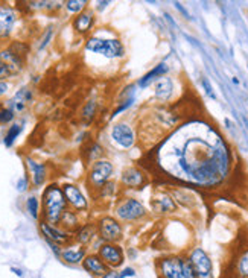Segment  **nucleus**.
<instances>
[{
	"instance_id": "27",
	"label": "nucleus",
	"mask_w": 248,
	"mask_h": 278,
	"mask_svg": "<svg viewBox=\"0 0 248 278\" xmlns=\"http://www.w3.org/2000/svg\"><path fill=\"white\" fill-rule=\"evenodd\" d=\"M26 206H28V211L31 213V216L34 219H37L38 217V199L34 198V196H31L28 199V202H26Z\"/></svg>"
},
{
	"instance_id": "19",
	"label": "nucleus",
	"mask_w": 248,
	"mask_h": 278,
	"mask_svg": "<svg viewBox=\"0 0 248 278\" xmlns=\"http://www.w3.org/2000/svg\"><path fill=\"white\" fill-rule=\"evenodd\" d=\"M172 90H174L172 81H170L169 78H163V79H160V81L156 82V85H154V95L159 99H169V96L172 95Z\"/></svg>"
},
{
	"instance_id": "23",
	"label": "nucleus",
	"mask_w": 248,
	"mask_h": 278,
	"mask_svg": "<svg viewBox=\"0 0 248 278\" xmlns=\"http://www.w3.org/2000/svg\"><path fill=\"white\" fill-rule=\"evenodd\" d=\"M20 133H22V125H18V123H15V125H12L9 129H8V133H6V136H5V146H12V143L15 141V139L20 136Z\"/></svg>"
},
{
	"instance_id": "6",
	"label": "nucleus",
	"mask_w": 248,
	"mask_h": 278,
	"mask_svg": "<svg viewBox=\"0 0 248 278\" xmlns=\"http://www.w3.org/2000/svg\"><path fill=\"white\" fill-rule=\"evenodd\" d=\"M113 174V164L110 161H96L90 169V182L94 187H102Z\"/></svg>"
},
{
	"instance_id": "28",
	"label": "nucleus",
	"mask_w": 248,
	"mask_h": 278,
	"mask_svg": "<svg viewBox=\"0 0 248 278\" xmlns=\"http://www.w3.org/2000/svg\"><path fill=\"white\" fill-rule=\"evenodd\" d=\"M12 69L5 63V61H2L0 60V79H5V78H8V76H11L12 75Z\"/></svg>"
},
{
	"instance_id": "3",
	"label": "nucleus",
	"mask_w": 248,
	"mask_h": 278,
	"mask_svg": "<svg viewBox=\"0 0 248 278\" xmlns=\"http://www.w3.org/2000/svg\"><path fill=\"white\" fill-rule=\"evenodd\" d=\"M87 50L101 53L105 58H118L124 55V46L119 40H104L98 36H91L87 41Z\"/></svg>"
},
{
	"instance_id": "21",
	"label": "nucleus",
	"mask_w": 248,
	"mask_h": 278,
	"mask_svg": "<svg viewBox=\"0 0 248 278\" xmlns=\"http://www.w3.org/2000/svg\"><path fill=\"white\" fill-rule=\"evenodd\" d=\"M152 207H154L157 211L160 213H165V211H174L175 210V206L174 202L170 201V198L165 196L162 199H157V201H152Z\"/></svg>"
},
{
	"instance_id": "2",
	"label": "nucleus",
	"mask_w": 248,
	"mask_h": 278,
	"mask_svg": "<svg viewBox=\"0 0 248 278\" xmlns=\"http://www.w3.org/2000/svg\"><path fill=\"white\" fill-rule=\"evenodd\" d=\"M66 196L64 192L58 187V185H49L43 193V204L46 208V217L49 224H58L64 214L66 208Z\"/></svg>"
},
{
	"instance_id": "14",
	"label": "nucleus",
	"mask_w": 248,
	"mask_h": 278,
	"mask_svg": "<svg viewBox=\"0 0 248 278\" xmlns=\"http://www.w3.org/2000/svg\"><path fill=\"white\" fill-rule=\"evenodd\" d=\"M15 23V12L11 8L0 9V36H8Z\"/></svg>"
},
{
	"instance_id": "34",
	"label": "nucleus",
	"mask_w": 248,
	"mask_h": 278,
	"mask_svg": "<svg viewBox=\"0 0 248 278\" xmlns=\"http://www.w3.org/2000/svg\"><path fill=\"white\" fill-rule=\"evenodd\" d=\"M8 88H9V85L6 82H0V96H3L5 93L8 91Z\"/></svg>"
},
{
	"instance_id": "33",
	"label": "nucleus",
	"mask_w": 248,
	"mask_h": 278,
	"mask_svg": "<svg viewBox=\"0 0 248 278\" xmlns=\"http://www.w3.org/2000/svg\"><path fill=\"white\" fill-rule=\"evenodd\" d=\"M101 278H119V271L116 269H110L105 275H102Z\"/></svg>"
},
{
	"instance_id": "25",
	"label": "nucleus",
	"mask_w": 248,
	"mask_h": 278,
	"mask_svg": "<svg viewBox=\"0 0 248 278\" xmlns=\"http://www.w3.org/2000/svg\"><path fill=\"white\" fill-rule=\"evenodd\" d=\"M12 119H14V111L8 105H2V104H0V125L8 123Z\"/></svg>"
},
{
	"instance_id": "26",
	"label": "nucleus",
	"mask_w": 248,
	"mask_h": 278,
	"mask_svg": "<svg viewBox=\"0 0 248 278\" xmlns=\"http://www.w3.org/2000/svg\"><path fill=\"white\" fill-rule=\"evenodd\" d=\"M87 5L85 0H69V2H66V8L72 12H78L81 11L84 6Z\"/></svg>"
},
{
	"instance_id": "12",
	"label": "nucleus",
	"mask_w": 248,
	"mask_h": 278,
	"mask_svg": "<svg viewBox=\"0 0 248 278\" xmlns=\"http://www.w3.org/2000/svg\"><path fill=\"white\" fill-rule=\"evenodd\" d=\"M40 228H41L44 237L49 240V242H52L55 245H64V243H67L69 236L66 233H63V231H60V230H56L53 225H49V224H44V222H43V224L40 225Z\"/></svg>"
},
{
	"instance_id": "32",
	"label": "nucleus",
	"mask_w": 248,
	"mask_h": 278,
	"mask_svg": "<svg viewBox=\"0 0 248 278\" xmlns=\"http://www.w3.org/2000/svg\"><path fill=\"white\" fill-rule=\"evenodd\" d=\"M52 38V28H49V31L46 32V36H44V38H43V43L40 44V50L41 49H44L47 44H49V40Z\"/></svg>"
},
{
	"instance_id": "9",
	"label": "nucleus",
	"mask_w": 248,
	"mask_h": 278,
	"mask_svg": "<svg viewBox=\"0 0 248 278\" xmlns=\"http://www.w3.org/2000/svg\"><path fill=\"white\" fill-rule=\"evenodd\" d=\"M111 139L122 147H131L134 144V133H132V129L128 125H124V123L113 126Z\"/></svg>"
},
{
	"instance_id": "31",
	"label": "nucleus",
	"mask_w": 248,
	"mask_h": 278,
	"mask_svg": "<svg viewBox=\"0 0 248 278\" xmlns=\"http://www.w3.org/2000/svg\"><path fill=\"white\" fill-rule=\"evenodd\" d=\"M203 87H204V90H206V93L208 96H210L212 99H216V95L213 93V90H212V85H210V82H208L207 79H203Z\"/></svg>"
},
{
	"instance_id": "16",
	"label": "nucleus",
	"mask_w": 248,
	"mask_h": 278,
	"mask_svg": "<svg viewBox=\"0 0 248 278\" xmlns=\"http://www.w3.org/2000/svg\"><path fill=\"white\" fill-rule=\"evenodd\" d=\"M122 181L128 187H140L145 182V175L139 169H126L122 176Z\"/></svg>"
},
{
	"instance_id": "30",
	"label": "nucleus",
	"mask_w": 248,
	"mask_h": 278,
	"mask_svg": "<svg viewBox=\"0 0 248 278\" xmlns=\"http://www.w3.org/2000/svg\"><path fill=\"white\" fill-rule=\"evenodd\" d=\"M136 275V269L134 268H125L122 271H119V278H128V277H134Z\"/></svg>"
},
{
	"instance_id": "24",
	"label": "nucleus",
	"mask_w": 248,
	"mask_h": 278,
	"mask_svg": "<svg viewBox=\"0 0 248 278\" xmlns=\"http://www.w3.org/2000/svg\"><path fill=\"white\" fill-rule=\"evenodd\" d=\"M93 234H94V228H91V227H84V228H81V231L78 233V237H76V239H78L80 243L85 245V243H88L90 240H91Z\"/></svg>"
},
{
	"instance_id": "29",
	"label": "nucleus",
	"mask_w": 248,
	"mask_h": 278,
	"mask_svg": "<svg viewBox=\"0 0 248 278\" xmlns=\"http://www.w3.org/2000/svg\"><path fill=\"white\" fill-rule=\"evenodd\" d=\"M94 109H96V104H94V102L91 101V102H88V104H87V106L84 108V113H83V116H84V117H87V119H88V117H91V116L94 114Z\"/></svg>"
},
{
	"instance_id": "35",
	"label": "nucleus",
	"mask_w": 248,
	"mask_h": 278,
	"mask_svg": "<svg viewBox=\"0 0 248 278\" xmlns=\"http://www.w3.org/2000/svg\"><path fill=\"white\" fill-rule=\"evenodd\" d=\"M25 185H26V182H25V179H22L20 182H18V190H25L26 189Z\"/></svg>"
},
{
	"instance_id": "36",
	"label": "nucleus",
	"mask_w": 248,
	"mask_h": 278,
	"mask_svg": "<svg viewBox=\"0 0 248 278\" xmlns=\"http://www.w3.org/2000/svg\"><path fill=\"white\" fill-rule=\"evenodd\" d=\"M12 272H14V274H17V275H20V277H22V271H20V269H15V268H12Z\"/></svg>"
},
{
	"instance_id": "1",
	"label": "nucleus",
	"mask_w": 248,
	"mask_h": 278,
	"mask_svg": "<svg viewBox=\"0 0 248 278\" xmlns=\"http://www.w3.org/2000/svg\"><path fill=\"white\" fill-rule=\"evenodd\" d=\"M162 278H197L189 257H166L157 265Z\"/></svg>"
},
{
	"instance_id": "5",
	"label": "nucleus",
	"mask_w": 248,
	"mask_h": 278,
	"mask_svg": "<svg viewBox=\"0 0 248 278\" xmlns=\"http://www.w3.org/2000/svg\"><path fill=\"white\" fill-rule=\"evenodd\" d=\"M98 255L105 262L108 268H119L125 262L124 249L119 245H114V243H104L99 248Z\"/></svg>"
},
{
	"instance_id": "17",
	"label": "nucleus",
	"mask_w": 248,
	"mask_h": 278,
	"mask_svg": "<svg viewBox=\"0 0 248 278\" xmlns=\"http://www.w3.org/2000/svg\"><path fill=\"white\" fill-rule=\"evenodd\" d=\"M85 257H87V255H85V249H84V248H80V249L67 248V249L61 251V258H63L66 263H70V265L83 263Z\"/></svg>"
},
{
	"instance_id": "13",
	"label": "nucleus",
	"mask_w": 248,
	"mask_h": 278,
	"mask_svg": "<svg viewBox=\"0 0 248 278\" xmlns=\"http://www.w3.org/2000/svg\"><path fill=\"white\" fill-rule=\"evenodd\" d=\"M32 99V95H31V91L28 88H22L18 93H15V96L8 101V106L14 111V113H20V111L25 109L26 104Z\"/></svg>"
},
{
	"instance_id": "15",
	"label": "nucleus",
	"mask_w": 248,
	"mask_h": 278,
	"mask_svg": "<svg viewBox=\"0 0 248 278\" xmlns=\"http://www.w3.org/2000/svg\"><path fill=\"white\" fill-rule=\"evenodd\" d=\"M167 70H169V67H167V64H165V63H162V64H159V66H156L154 69H152L151 71H148L146 75L140 79V87H148L151 82H154V81H157L160 76H163V75H166L167 73Z\"/></svg>"
},
{
	"instance_id": "10",
	"label": "nucleus",
	"mask_w": 248,
	"mask_h": 278,
	"mask_svg": "<svg viewBox=\"0 0 248 278\" xmlns=\"http://www.w3.org/2000/svg\"><path fill=\"white\" fill-rule=\"evenodd\" d=\"M83 268H84L88 274H91L93 277H99V278H101L102 275H105V274L110 271V268L105 265V262L102 260L99 255H96V254L87 255V257L84 258V262H83Z\"/></svg>"
},
{
	"instance_id": "22",
	"label": "nucleus",
	"mask_w": 248,
	"mask_h": 278,
	"mask_svg": "<svg viewBox=\"0 0 248 278\" xmlns=\"http://www.w3.org/2000/svg\"><path fill=\"white\" fill-rule=\"evenodd\" d=\"M236 271H238V275L241 278H248V251H245L238 260V265H236Z\"/></svg>"
},
{
	"instance_id": "18",
	"label": "nucleus",
	"mask_w": 248,
	"mask_h": 278,
	"mask_svg": "<svg viewBox=\"0 0 248 278\" xmlns=\"http://www.w3.org/2000/svg\"><path fill=\"white\" fill-rule=\"evenodd\" d=\"M26 161H28V166H29L31 172H32L34 184L35 185H41L44 182V179H46V168H44V164L37 163L32 158H28Z\"/></svg>"
},
{
	"instance_id": "11",
	"label": "nucleus",
	"mask_w": 248,
	"mask_h": 278,
	"mask_svg": "<svg viewBox=\"0 0 248 278\" xmlns=\"http://www.w3.org/2000/svg\"><path fill=\"white\" fill-rule=\"evenodd\" d=\"M64 196H66V201L69 204H72V206L75 208H78V210H85L87 208V201L84 198V195L81 193V190L76 187V185L73 184H66L64 185Z\"/></svg>"
},
{
	"instance_id": "4",
	"label": "nucleus",
	"mask_w": 248,
	"mask_h": 278,
	"mask_svg": "<svg viewBox=\"0 0 248 278\" xmlns=\"http://www.w3.org/2000/svg\"><path fill=\"white\" fill-rule=\"evenodd\" d=\"M189 260L192 263L197 278H213V265L210 257L201 248H195L189 255Z\"/></svg>"
},
{
	"instance_id": "7",
	"label": "nucleus",
	"mask_w": 248,
	"mask_h": 278,
	"mask_svg": "<svg viewBox=\"0 0 248 278\" xmlns=\"http://www.w3.org/2000/svg\"><path fill=\"white\" fill-rule=\"evenodd\" d=\"M99 234L101 239L105 240V243H114L122 236V227L121 224H118L116 219L104 217L99 224Z\"/></svg>"
},
{
	"instance_id": "8",
	"label": "nucleus",
	"mask_w": 248,
	"mask_h": 278,
	"mask_svg": "<svg viewBox=\"0 0 248 278\" xmlns=\"http://www.w3.org/2000/svg\"><path fill=\"white\" fill-rule=\"evenodd\" d=\"M145 207L142 206V202L136 201V199H126L124 201L121 206H118L116 213L121 219L124 220H134L139 219L145 214Z\"/></svg>"
},
{
	"instance_id": "20",
	"label": "nucleus",
	"mask_w": 248,
	"mask_h": 278,
	"mask_svg": "<svg viewBox=\"0 0 248 278\" xmlns=\"http://www.w3.org/2000/svg\"><path fill=\"white\" fill-rule=\"evenodd\" d=\"M93 25V15L90 12H83L80 14L78 17L73 20V28L76 32H81V34H85Z\"/></svg>"
}]
</instances>
